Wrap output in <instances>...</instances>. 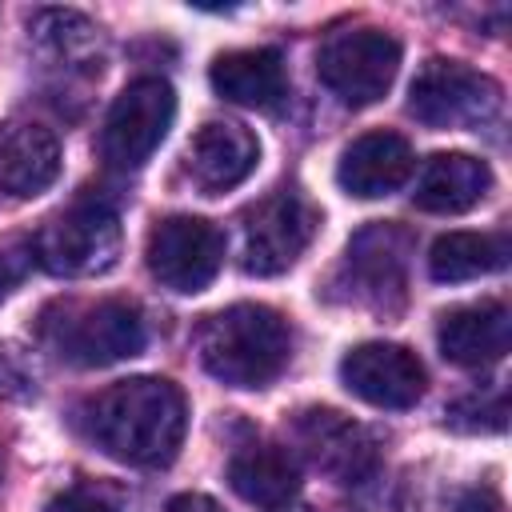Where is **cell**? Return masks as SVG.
Listing matches in <instances>:
<instances>
[{
    "label": "cell",
    "instance_id": "cell-5",
    "mask_svg": "<svg viewBox=\"0 0 512 512\" xmlns=\"http://www.w3.org/2000/svg\"><path fill=\"white\" fill-rule=\"evenodd\" d=\"M48 344L80 368H104L116 360H128L144 348V316L128 300H96V304H76L60 320L44 324Z\"/></svg>",
    "mask_w": 512,
    "mask_h": 512
},
{
    "label": "cell",
    "instance_id": "cell-24",
    "mask_svg": "<svg viewBox=\"0 0 512 512\" xmlns=\"http://www.w3.org/2000/svg\"><path fill=\"white\" fill-rule=\"evenodd\" d=\"M36 392V376L28 372L24 356L8 344H0V396L8 400H28Z\"/></svg>",
    "mask_w": 512,
    "mask_h": 512
},
{
    "label": "cell",
    "instance_id": "cell-4",
    "mask_svg": "<svg viewBox=\"0 0 512 512\" xmlns=\"http://www.w3.org/2000/svg\"><path fill=\"white\" fill-rule=\"evenodd\" d=\"M32 248L52 276H100L120 256V216L104 200H76L40 228Z\"/></svg>",
    "mask_w": 512,
    "mask_h": 512
},
{
    "label": "cell",
    "instance_id": "cell-17",
    "mask_svg": "<svg viewBox=\"0 0 512 512\" xmlns=\"http://www.w3.org/2000/svg\"><path fill=\"white\" fill-rule=\"evenodd\" d=\"M216 96L244 108H276L288 96L284 56L276 48H236L212 60L208 72Z\"/></svg>",
    "mask_w": 512,
    "mask_h": 512
},
{
    "label": "cell",
    "instance_id": "cell-28",
    "mask_svg": "<svg viewBox=\"0 0 512 512\" xmlns=\"http://www.w3.org/2000/svg\"><path fill=\"white\" fill-rule=\"evenodd\" d=\"M276 512H312V508H296V504H280Z\"/></svg>",
    "mask_w": 512,
    "mask_h": 512
},
{
    "label": "cell",
    "instance_id": "cell-8",
    "mask_svg": "<svg viewBox=\"0 0 512 512\" xmlns=\"http://www.w3.org/2000/svg\"><path fill=\"white\" fill-rule=\"evenodd\" d=\"M320 228V212L296 192V188H280L272 196H264L260 204H252L244 212V256L240 268L248 276H280L288 272L300 252L312 244Z\"/></svg>",
    "mask_w": 512,
    "mask_h": 512
},
{
    "label": "cell",
    "instance_id": "cell-20",
    "mask_svg": "<svg viewBox=\"0 0 512 512\" xmlns=\"http://www.w3.org/2000/svg\"><path fill=\"white\" fill-rule=\"evenodd\" d=\"M512 244L504 232H448L428 252V272L440 284H464L476 276H492L508 264Z\"/></svg>",
    "mask_w": 512,
    "mask_h": 512
},
{
    "label": "cell",
    "instance_id": "cell-11",
    "mask_svg": "<svg viewBox=\"0 0 512 512\" xmlns=\"http://www.w3.org/2000/svg\"><path fill=\"white\" fill-rule=\"evenodd\" d=\"M340 380L352 396L376 408H412L424 396V364L400 344H356L340 360Z\"/></svg>",
    "mask_w": 512,
    "mask_h": 512
},
{
    "label": "cell",
    "instance_id": "cell-12",
    "mask_svg": "<svg viewBox=\"0 0 512 512\" xmlns=\"http://www.w3.org/2000/svg\"><path fill=\"white\" fill-rule=\"evenodd\" d=\"M292 440L308 456V464L332 476L336 484H360L376 464L368 432L336 408H304L292 420Z\"/></svg>",
    "mask_w": 512,
    "mask_h": 512
},
{
    "label": "cell",
    "instance_id": "cell-22",
    "mask_svg": "<svg viewBox=\"0 0 512 512\" xmlns=\"http://www.w3.org/2000/svg\"><path fill=\"white\" fill-rule=\"evenodd\" d=\"M504 416H508V404H504V392H492V400L484 404L480 396H468L452 408V424L460 428H488V432H500L504 428Z\"/></svg>",
    "mask_w": 512,
    "mask_h": 512
},
{
    "label": "cell",
    "instance_id": "cell-16",
    "mask_svg": "<svg viewBox=\"0 0 512 512\" xmlns=\"http://www.w3.org/2000/svg\"><path fill=\"white\" fill-rule=\"evenodd\" d=\"M492 188V168L480 156L468 152H436L428 156V164L416 176V192L412 204L420 212H436V216H456L476 208Z\"/></svg>",
    "mask_w": 512,
    "mask_h": 512
},
{
    "label": "cell",
    "instance_id": "cell-2",
    "mask_svg": "<svg viewBox=\"0 0 512 512\" xmlns=\"http://www.w3.org/2000/svg\"><path fill=\"white\" fill-rule=\"evenodd\" d=\"M196 348L200 364L220 384L268 388L292 356V332L268 304H228L204 320Z\"/></svg>",
    "mask_w": 512,
    "mask_h": 512
},
{
    "label": "cell",
    "instance_id": "cell-3",
    "mask_svg": "<svg viewBox=\"0 0 512 512\" xmlns=\"http://www.w3.org/2000/svg\"><path fill=\"white\" fill-rule=\"evenodd\" d=\"M400 68V40L384 28H340L316 52L320 84L348 108L376 104Z\"/></svg>",
    "mask_w": 512,
    "mask_h": 512
},
{
    "label": "cell",
    "instance_id": "cell-13",
    "mask_svg": "<svg viewBox=\"0 0 512 512\" xmlns=\"http://www.w3.org/2000/svg\"><path fill=\"white\" fill-rule=\"evenodd\" d=\"M260 160V140L236 120H208L188 144V176L204 196L228 192L252 176Z\"/></svg>",
    "mask_w": 512,
    "mask_h": 512
},
{
    "label": "cell",
    "instance_id": "cell-25",
    "mask_svg": "<svg viewBox=\"0 0 512 512\" xmlns=\"http://www.w3.org/2000/svg\"><path fill=\"white\" fill-rule=\"evenodd\" d=\"M44 512H120V508L112 500H104L100 492H92V488H68Z\"/></svg>",
    "mask_w": 512,
    "mask_h": 512
},
{
    "label": "cell",
    "instance_id": "cell-14",
    "mask_svg": "<svg viewBox=\"0 0 512 512\" xmlns=\"http://www.w3.org/2000/svg\"><path fill=\"white\" fill-rule=\"evenodd\" d=\"M416 168L412 144L396 132H364L360 140H352L340 156L336 168V184L356 196V200H376L396 192Z\"/></svg>",
    "mask_w": 512,
    "mask_h": 512
},
{
    "label": "cell",
    "instance_id": "cell-15",
    "mask_svg": "<svg viewBox=\"0 0 512 512\" xmlns=\"http://www.w3.org/2000/svg\"><path fill=\"white\" fill-rule=\"evenodd\" d=\"M440 352L460 364V368H480L492 364L508 352L512 340V316L500 300H480V304H464L440 316Z\"/></svg>",
    "mask_w": 512,
    "mask_h": 512
},
{
    "label": "cell",
    "instance_id": "cell-23",
    "mask_svg": "<svg viewBox=\"0 0 512 512\" xmlns=\"http://www.w3.org/2000/svg\"><path fill=\"white\" fill-rule=\"evenodd\" d=\"M32 264H36L32 240H4V244H0V300L28 276Z\"/></svg>",
    "mask_w": 512,
    "mask_h": 512
},
{
    "label": "cell",
    "instance_id": "cell-19",
    "mask_svg": "<svg viewBox=\"0 0 512 512\" xmlns=\"http://www.w3.org/2000/svg\"><path fill=\"white\" fill-rule=\"evenodd\" d=\"M228 484L240 500L280 508L296 496L300 488V468L296 460L276 448V444H248L228 460Z\"/></svg>",
    "mask_w": 512,
    "mask_h": 512
},
{
    "label": "cell",
    "instance_id": "cell-7",
    "mask_svg": "<svg viewBox=\"0 0 512 512\" xmlns=\"http://www.w3.org/2000/svg\"><path fill=\"white\" fill-rule=\"evenodd\" d=\"M408 112L428 128H480L500 112V84L460 60H428L408 88Z\"/></svg>",
    "mask_w": 512,
    "mask_h": 512
},
{
    "label": "cell",
    "instance_id": "cell-10",
    "mask_svg": "<svg viewBox=\"0 0 512 512\" xmlns=\"http://www.w3.org/2000/svg\"><path fill=\"white\" fill-rule=\"evenodd\" d=\"M408 280V236L392 224H372L352 236L340 268V288H348V300L368 308H396L404 300Z\"/></svg>",
    "mask_w": 512,
    "mask_h": 512
},
{
    "label": "cell",
    "instance_id": "cell-6",
    "mask_svg": "<svg viewBox=\"0 0 512 512\" xmlns=\"http://www.w3.org/2000/svg\"><path fill=\"white\" fill-rule=\"evenodd\" d=\"M176 120V92L160 76L132 80L116 104L108 108L104 132H100V156L108 168H140L152 160V152L164 144L168 128Z\"/></svg>",
    "mask_w": 512,
    "mask_h": 512
},
{
    "label": "cell",
    "instance_id": "cell-21",
    "mask_svg": "<svg viewBox=\"0 0 512 512\" xmlns=\"http://www.w3.org/2000/svg\"><path fill=\"white\" fill-rule=\"evenodd\" d=\"M32 32L64 60V64H92L96 60V44H100V28L80 16V12H68V8H44L36 12L32 20Z\"/></svg>",
    "mask_w": 512,
    "mask_h": 512
},
{
    "label": "cell",
    "instance_id": "cell-18",
    "mask_svg": "<svg viewBox=\"0 0 512 512\" xmlns=\"http://www.w3.org/2000/svg\"><path fill=\"white\" fill-rule=\"evenodd\" d=\"M60 176V140L44 124L0 128V192L40 196Z\"/></svg>",
    "mask_w": 512,
    "mask_h": 512
},
{
    "label": "cell",
    "instance_id": "cell-1",
    "mask_svg": "<svg viewBox=\"0 0 512 512\" xmlns=\"http://www.w3.org/2000/svg\"><path fill=\"white\" fill-rule=\"evenodd\" d=\"M84 428L100 452L120 464L160 468L188 432V400L172 380L136 376L96 392L84 404Z\"/></svg>",
    "mask_w": 512,
    "mask_h": 512
},
{
    "label": "cell",
    "instance_id": "cell-26",
    "mask_svg": "<svg viewBox=\"0 0 512 512\" xmlns=\"http://www.w3.org/2000/svg\"><path fill=\"white\" fill-rule=\"evenodd\" d=\"M452 512H504V504H500V496H496L492 488H468V492L452 504Z\"/></svg>",
    "mask_w": 512,
    "mask_h": 512
},
{
    "label": "cell",
    "instance_id": "cell-27",
    "mask_svg": "<svg viewBox=\"0 0 512 512\" xmlns=\"http://www.w3.org/2000/svg\"><path fill=\"white\" fill-rule=\"evenodd\" d=\"M164 512H224L212 496H200V492H180L164 504Z\"/></svg>",
    "mask_w": 512,
    "mask_h": 512
},
{
    "label": "cell",
    "instance_id": "cell-9",
    "mask_svg": "<svg viewBox=\"0 0 512 512\" xmlns=\"http://www.w3.org/2000/svg\"><path fill=\"white\" fill-rule=\"evenodd\" d=\"M148 272L172 292H204L224 264V232L200 216H168L148 232Z\"/></svg>",
    "mask_w": 512,
    "mask_h": 512
}]
</instances>
